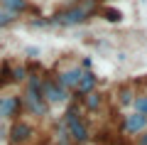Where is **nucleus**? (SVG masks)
<instances>
[{"instance_id": "18", "label": "nucleus", "mask_w": 147, "mask_h": 145, "mask_svg": "<svg viewBox=\"0 0 147 145\" xmlns=\"http://www.w3.org/2000/svg\"><path fill=\"white\" fill-rule=\"evenodd\" d=\"M27 54H30L32 59H37L39 57V49H37V47H27Z\"/></svg>"}, {"instance_id": "1", "label": "nucleus", "mask_w": 147, "mask_h": 145, "mask_svg": "<svg viewBox=\"0 0 147 145\" xmlns=\"http://www.w3.org/2000/svg\"><path fill=\"white\" fill-rule=\"evenodd\" d=\"M98 7H100L98 0H76L74 5L57 10L49 20H52V25H59V27H79V25H86L98 12Z\"/></svg>"}, {"instance_id": "20", "label": "nucleus", "mask_w": 147, "mask_h": 145, "mask_svg": "<svg viewBox=\"0 0 147 145\" xmlns=\"http://www.w3.org/2000/svg\"><path fill=\"white\" fill-rule=\"evenodd\" d=\"M0 88H3V84H0Z\"/></svg>"}, {"instance_id": "9", "label": "nucleus", "mask_w": 147, "mask_h": 145, "mask_svg": "<svg viewBox=\"0 0 147 145\" xmlns=\"http://www.w3.org/2000/svg\"><path fill=\"white\" fill-rule=\"evenodd\" d=\"M145 128H147V116L137 113V111L123 116V130H125L127 135H140Z\"/></svg>"}, {"instance_id": "2", "label": "nucleus", "mask_w": 147, "mask_h": 145, "mask_svg": "<svg viewBox=\"0 0 147 145\" xmlns=\"http://www.w3.org/2000/svg\"><path fill=\"white\" fill-rule=\"evenodd\" d=\"M39 74L37 71H30L25 79V88L20 93V103H22V113H30L34 118H47L49 116V108L52 106L44 101V96L39 93Z\"/></svg>"}, {"instance_id": "10", "label": "nucleus", "mask_w": 147, "mask_h": 145, "mask_svg": "<svg viewBox=\"0 0 147 145\" xmlns=\"http://www.w3.org/2000/svg\"><path fill=\"white\" fill-rule=\"evenodd\" d=\"M79 101H81V106H84L88 113H96V111L103 108V103H105V93H103V91H98V88H93V91L84 93Z\"/></svg>"}, {"instance_id": "4", "label": "nucleus", "mask_w": 147, "mask_h": 145, "mask_svg": "<svg viewBox=\"0 0 147 145\" xmlns=\"http://www.w3.org/2000/svg\"><path fill=\"white\" fill-rule=\"evenodd\" d=\"M39 93L44 96V101L49 106H59V103H66L69 101V91H64L54 81V76H42L39 79Z\"/></svg>"}, {"instance_id": "5", "label": "nucleus", "mask_w": 147, "mask_h": 145, "mask_svg": "<svg viewBox=\"0 0 147 145\" xmlns=\"http://www.w3.org/2000/svg\"><path fill=\"white\" fill-rule=\"evenodd\" d=\"M22 116V103L20 96L15 93H5L0 88V120H15Z\"/></svg>"}, {"instance_id": "14", "label": "nucleus", "mask_w": 147, "mask_h": 145, "mask_svg": "<svg viewBox=\"0 0 147 145\" xmlns=\"http://www.w3.org/2000/svg\"><path fill=\"white\" fill-rule=\"evenodd\" d=\"M27 74H30V69H27L25 64H17V67H10V84H25Z\"/></svg>"}, {"instance_id": "16", "label": "nucleus", "mask_w": 147, "mask_h": 145, "mask_svg": "<svg viewBox=\"0 0 147 145\" xmlns=\"http://www.w3.org/2000/svg\"><path fill=\"white\" fill-rule=\"evenodd\" d=\"M98 12H100L108 22H123V12L115 10V7H98Z\"/></svg>"}, {"instance_id": "17", "label": "nucleus", "mask_w": 147, "mask_h": 145, "mask_svg": "<svg viewBox=\"0 0 147 145\" xmlns=\"http://www.w3.org/2000/svg\"><path fill=\"white\" fill-rule=\"evenodd\" d=\"M137 145H147V128L142 130L140 135H137Z\"/></svg>"}, {"instance_id": "12", "label": "nucleus", "mask_w": 147, "mask_h": 145, "mask_svg": "<svg viewBox=\"0 0 147 145\" xmlns=\"http://www.w3.org/2000/svg\"><path fill=\"white\" fill-rule=\"evenodd\" d=\"M0 5L7 7V10H12V12H17L20 17L25 15V12H32V5L27 0H0Z\"/></svg>"}, {"instance_id": "13", "label": "nucleus", "mask_w": 147, "mask_h": 145, "mask_svg": "<svg viewBox=\"0 0 147 145\" xmlns=\"http://www.w3.org/2000/svg\"><path fill=\"white\" fill-rule=\"evenodd\" d=\"M17 20H20V15H17V12H12V10H7V7L0 5V30H5V27L15 25Z\"/></svg>"}, {"instance_id": "11", "label": "nucleus", "mask_w": 147, "mask_h": 145, "mask_svg": "<svg viewBox=\"0 0 147 145\" xmlns=\"http://www.w3.org/2000/svg\"><path fill=\"white\" fill-rule=\"evenodd\" d=\"M132 99H135V86H132V84H120V86L115 88V101H118L120 108L132 106Z\"/></svg>"}, {"instance_id": "7", "label": "nucleus", "mask_w": 147, "mask_h": 145, "mask_svg": "<svg viewBox=\"0 0 147 145\" xmlns=\"http://www.w3.org/2000/svg\"><path fill=\"white\" fill-rule=\"evenodd\" d=\"M81 71H84V69H81L79 64H71V67H61V69H57V74H52V76H54V81H57L59 86L64 88V91L71 93L74 86H76V81H79V76H81Z\"/></svg>"}, {"instance_id": "8", "label": "nucleus", "mask_w": 147, "mask_h": 145, "mask_svg": "<svg viewBox=\"0 0 147 145\" xmlns=\"http://www.w3.org/2000/svg\"><path fill=\"white\" fill-rule=\"evenodd\" d=\"M93 88H98V76H96L91 69H84L81 76H79V81H76V86H74V91H71V96L74 99H81L84 93L93 91Z\"/></svg>"}, {"instance_id": "3", "label": "nucleus", "mask_w": 147, "mask_h": 145, "mask_svg": "<svg viewBox=\"0 0 147 145\" xmlns=\"http://www.w3.org/2000/svg\"><path fill=\"white\" fill-rule=\"evenodd\" d=\"M61 123H64V128H66V133H69V138H71L74 145L88 143L91 130H88V123L84 120V116L79 113V103H71V106L66 108V113H64Z\"/></svg>"}, {"instance_id": "6", "label": "nucleus", "mask_w": 147, "mask_h": 145, "mask_svg": "<svg viewBox=\"0 0 147 145\" xmlns=\"http://www.w3.org/2000/svg\"><path fill=\"white\" fill-rule=\"evenodd\" d=\"M7 138H10L12 145H27L32 138H34V128H32L27 120L15 118L12 125H10V130H7Z\"/></svg>"}, {"instance_id": "15", "label": "nucleus", "mask_w": 147, "mask_h": 145, "mask_svg": "<svg viewBox=\"0 0 147 145\" xmlns=\"http://www.w3.org/2000/svg\"><path fill=\"white\" fill-rule=\"evenodd\" d=\"M132 108L137 111V113L147 116V91H135V99H132Z\"/></svg>"}, {"instance_id": "19", "label": "nucleus", "mask_w": 147, "mask_h": 145, "mask_svg": "<svg viewBox=\"0 0 147 145\" xmlns=\"http://www.w3.org/2000/svg\"><path fill=\"white\" fill-rule=\"evenodd\" d=\"M79 67H81V69H91V59H88V57H86V59H81V64H79Z\"/></svg>"}]
</instances>
